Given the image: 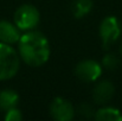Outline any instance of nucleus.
I'll list each match as a JSON object with an SVG mask.
<instances>
[{
    "mask_svg": "<svg viewBox=\"0 0 122 121\" xmlns=\"http://www.w3.org/2000/svg\"><path fill=\"white\" fill-rule=\"evenodd\" d=\"M50 114L57 121H70L75 116V108L66 99L56 97L50 105Z\"/></svg>",
    "mask_w": 122,
    "mask_h": 121,
    "instance_id": "obj_6",
    "label": "nucleus"
},
{
    "mask_svg": "<svg viewBox=\"0 0 122 121\" xmlns=\"http://www.w3.org/2000/svg\"><path fill=\"white\" fill-rule=\"evenodd\" d=\"M121 51H122V47H121Z\"/></svg>",
    "mask_w": 122,
    "mask_h": 121,
    "instance_id": "obj_15",
    "label": "nucleus"
},
{
    "mask_svg": "<svg viewBox=\"0 0 122 121\" xmlns=\"http://www.w3.org/2000/svg\"><path fill=\"white\" fill-rule=\"evenodd\" d=\"M78 114L83 116V118H85V119H88V118H91L92 115H94V109H92V107L90 106V105H88V103H82L81 106L78 107Z\"/></svg>",
    "mask_w": 122,
    "mask_h": 121,
    "instance_id": "obj_14",
    "label": "nucleus"
},
{
    "mask_svg": "<svg viewBox=\"0 0 122 121\" xmlns=\"http://www.w3.org/2000/svg\"><path fill=\"white\" fill-rule=\"evenodd\" d=\"M19 57L30 67H41L49 61L50 44L39 31H27L18 40Z\"/></svg>",
    "mask_w": 122,
    "mask_h": 121,
    "instance_id": "obj_1",
    "label": "nucleus"
},
{
    "mask_svg": "<svg viewBox=\"0 0 122 121\" xmlns=\"http://www.w3.org/2000/svg\"><path fill=\"white\" fill-rule=\"evenodd\" d=\"M41 20L39 11L33 5H21L14 13V24L19 30L31 31L33 30Z\"/></svg>",
    "mask_w": 122,
    "mask_h": 121,
    "instance_id": "obj_3",
    "label": "nucleus"
},
{
    "mask_svg": "<svg viewBox=\"0 0 122 121\" xmlns=\"http://www.w3.org/2000/svg\"><path fill=\"white\" fill-rule=\"evenodd\" d=\"M21 119H23V114L19 109H17V107L11 108L6 112V115H5L6 121H20Z\"/></svg>",
    "mask_w": 122,
    "mask_h": 121,
    "instance_id": "obj_13",
    "label": "nucleus"
},
{
    "mask_svg": "<svg viewBox=\"0 0 122 121\" xmlns=\"http://www.w3.org/2000/svg\"><path fill=\"white\" fill-rule=\"evenodd\" d=\"M94 118L97 121H122V114L117 108L102 107L95 112Z\"/></svg>",
    "mask_w": 122,
    "mask_h": 121,
    "instance_id": "obj_10",
    "label": "nucleus"
},
{
    "mask_svg": "<svg viewBox=\"0 0 122 121\" xmlns=\"http://www.w3.org/2000/svg\"><path fill=\"white\" fill-rule=\"evenodd\" d=\"M19 29L15 24H12L6 20L0 21V42L5 44H14L20 38Z\"/></svg>",
    "mask_w": 122,
    "mask_h": 121,
    "instance_id": "obj_8",
    "label": "nucleus"
},
{
    "mask_svg": "<svg viewBox=\"0 0 122 121\" xmlns=\"http://www.w3.org/2000/svg\"><path fill=\"white\" fill-rule=\"evenodd\" d=\"M18 101H19V96L17 91L12 89H5L0 91V109L7 112L8 109L17 107Z\"/></svg>",
    "mask_w": 122,
    "mask_h": 121,
    "instance_id": "obj_9",
    "label": "nucleus"
},
{
    "mask_svg": "<svg viewBox=\"0 0 122 121\" xmlns=\"http://www.w3.org/2000/svg\"><path fill=\"white\" fill-rule=\"evenodd\" d=\"M119 63H120V61H119V58H117L114 53H108V55H106V56L103 57V59H102V65H103L104 68H107L108 70H114V69H116V68L119 67Z\"/></svg>",
    "mask_w": 122,
    "mask_h": 121,
    "instance_id": "obj_12",
    "label": "nucleus"
},
{
    "mask_svg": "<svg viewBox=\"0 0 122 121\" xmlns=\"http://www.w3.org/2000/svg\"><path fill=\"white\" fill-rule=\"evenodd\" d=\"M75 74L83 82H95L101 77L102 67L97 61L84 59L77 63L75 68Z\"/></svg>",
    "mask_w": 122,
    "mask_h": 121,
    "instance_id": "obj_5",
    "label": "nucleus"
},
{
    "mask_svg": "<svg viewBox=\"0 0 122 121\" xmlns=\"http://www.w3.org/2000/svg\"><path fill=\"white\" fill-rule=\"evenodd\" d=\"M100 38L106 49L115 44L121 35V24L115 16L106 17L100 25Z\"/></svg>",
    "mask_w": 122,
    "mask_h": 121,
    "instance_id": "obj_4",
    "label": "nucleus"
},
{
    "mask_svg": "<svg viewBox=\"0 0 122 121\" xmlns=\"http://www.w3.org/2000/svg\"><path fill=\"white\" fill-rule=\"evenodd\" d=\"M19 53L10 45L0 42V81L12 79L19 70Z\"/></svg>",
    "mask_w": 122,
    "mask_h": 121,
    "instance_id": "obj_2",
    "label": "nucleus"
},
{
    "mask_svg": "<svg viewBox=\"0 0 122 121\" xmlns=\"http://www.w3.org/2000/svg\"><path fill=\"white\" fill-rule=\"evenodd\" d=\"M115 87L108 80L100 81L92 89V100L97 105H107L114 96Z\"/></svg>",
    "mask_w": 122,
    "mask_h": 121,
    "instance_id": "obj_7",
    "label": "nucleus"
},
{
    "mask_svg": "<svg viewBox=\"0 0 122 121\" xmlns=\"http://www.w3.org/2000/svg\"><path fill=\"white\" fill-rule=\"evenodd\" d=\"M92 0H74L72 13L76 18H82L92 10Z\"/></svg>",
    "mask_w": 122,
    "mask_h": 121,
    "instance_id": "obj_11",
    "label": "nucleus"
}]
</instances>
